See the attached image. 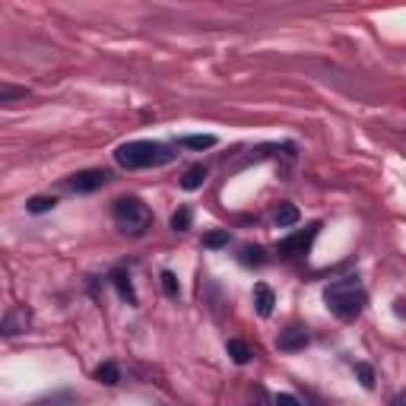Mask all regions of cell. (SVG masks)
Segmentation results:
<instances>
[{
  "instance_id": "1",
  "label": "cell",
  "mask_w": 406,
  "mask_h": 406,
  "mask_svg": "<svg viewBox=\"0 0 406 406\" xmlns=\"http://www.w3.org/2000/svg\"><path fill=\"white\" fill-rule=\"evenodd\" d=\"M324 302L333 318L356 320L362 314V308L368 305V292L362 289V283L356 276H346V280H337L324 289Z\"/></svg>"
},
{
  "instance_id": "18",
  "label": "cell",
  "mask_w": 406,
  "mask_h": 406,
  "mask_svg": "<svg viewBox=\"0 0 406 406\" xmlns=\"http://www.w3.org/2000/svg\"><path fill=\"white\" fill-rule=\"evenodd\" d=\"M172 229H175V232H187V229H191V210L181 207L178 213L172 216Z\"/></svg>"
},
{
  "instance_id": "3",
  "label": "cell",
  "mask_w": 406,
  "mask_h": 406,
  "mask_svg": "<svg viewBox=\"0 0 406 406\" xmlns=\"http://www.w3.org/2000/svg\"><path fill=\"white\" fill-rule=\"evenodd\" d=\"M111 219H114V226H118L121 232H127V235H143V232L149 229V222H153V213H149V207L143 203V200H137V197H121V200H114Z\"/></svg>"
},
{
  "instance_id": "8",
  "label": "cell",
  "mask_w": 406,
  "mask_h": 406,
  "mask_svg": "<svg viewBox=\"0 0 406 406\" xmlns=\"http://www.w3.org/2000/svg\"><path fill=\"white\" fill-rule=\"evenodd\" d=\"M226 353L232 356L235 365H248V362L254 359V349L248 346L245 340H229V343H226Z\"/></svg>"
},
{
  "instance_id": "17",
  "label": "cell",
  "mask_w": 406,
  "mask_h": 406,
  "mask_svg": "<svg viewBox=\"0 0 406 406\" xmlns=\"http://www.w3.org/2000/svg\"><path fill=\"white\" fill-rule=\"evenodd\" d=\"M229 229H219V232H210V235H203V248H222V245H229Z\"/></svg>"
},
{
  "instance_id": "11",
  "label": "cell",
  "mask_w": 406,
  "mask_h": 406,
  "mask_svg": "<svg viewBox=\"0 0 406 406\" xmlns=\"http://www.w3.org/2000/svg\"><path fill=\"white\" fill-rule=\"evenodd\" d=\"M95 381H99V384H118L121 381L118 365H114V362H102V365L95 368Z\"/></svg>"
},
{
  "instance_id": "23",
  "label": "cell",
  "mask_w": 406,
  "mask_h": 406,
  "mask_svg": "<svg viewBox=\"0 0 406 406\" xmlns=\"http://www.w3.org/2000/svg\"><path fill=\"white\" fill-rule=\"evenodd\" d=\"M393 311H397L400 318H406V299H397V302H393Z\"/></svg>"
},
{
  "instance_id": "2",
  "label": "cell",
  "mask_w": 406,
  "mask_h": 406,
  "mask_svg": "<svg viewBox=\"0 0 406 406\" xmlns=\"http://www.w3.org/2000/svg\"><path fill=\"white\" fill-rule=\"evenodd\" d=\"M114 159H118L121 168H130V172H137V168L165 165V162L175 159V153L165 147V143H156V140H130V143H124V147H118Z\"/></svg>"
},
{
  "instance_id": "4",
  "label": "cell",
  "mask_w": 406,
  "mask_h": 406,
  "mask_svg": "<svg viewBox=\"0 0 406 406\" xmlns=\"http://www.w3.org/2000/svg\"><path fill=\"white\" fill-rule=\"evenodd\" d=\"M318 232H320V222H311L308 229H299V232H292L289 238H283L280 245H276V251H280L283 257H302V254L311 251Z\"/></svg>"
},
{
  "instance_id": "24",
  "label": "cell",
  "mask_w": 406,
  "mask_h": 406,
  "mask_svg": "<svg viewBox=\"0 0 406 406\" xmlns=\"http://www.w3.org/2000/svg\"><path fill=\"white\" fill-rule=\"evenodd\" d=\"M393 406H406V397H397V400H393Z\"/></svg>"
},
{
  "instance_id": "10",
  "label": "cell",
  "mask_w": 406,
  "mask_h": 406,
  "mask_svg": "<svg viewBox=\"0 0 406 406\" xmlns=\"http://www.w3.org/2000/svg\"><path fill=\"white\" fill-rule=\"evenodd\" d=\"M203 181H207V168H203V165H194V168H187V172H184V178H181V187H184V191H197Z\"/></svg>"
},
{
  "instance_id": "7",
  "label": "cell",
  "mask_w": 406,
  "mask_h": 406,
  "mask_svg": "<svg viewBox=\"0 0 406 406\" xmlns=\"http://www.w3.org/2000/svg\"><path fill=\"white\" fill-rule=\"evenodd\" d=\"M254 305H257L260 318H270V314H273V305H276L273 289L264 286V283H257V286H254Z\"/></svg>"
},
{
  "instance_id": "9",
  "label": "cell",
  "mask_w": 406,
  "mask_h": 406,
  "mask_svg": "<svg viewBox=\"0 0 406 406\" xmlns=\"http://www.w3.org/2000/svg\"><path fill=\"white\" fill-rule=\"evenodd\" d=\"M178 143H181V147H187V149H213L216 137H213V133H184Z\"/></svg>"
},
{
  "instance_id": "16",
  "label": "cell",
  "mask_w": 406,
  "mask_h": 406,
  "mask_svg": "<svg viewBox=\"0 0 406 406\" xmlns=\"http://www.w3.org/2000/svg\"><path fill=\"white\" fill-rule=\"evenodd\" d=\"M54 207H57V200L54 197H32L26 203L29 213H48V210H54Z\"/></svg>"
},
{
  "instance_id": "15",
  "label": "cell",
  "mask_w": 406,
  "mask_h": 406,
  "mask_svg": "<svg viewBox=\"0 0 406 406\" xmlns=\"http://www.w3.org/2000/svg\"><path fill=\"white\" fill-rule=\"evenodd\" d=\"M241 264H245V266H260V264H266L264 248H257V245L241 248Z\"/></svg>"
},
{
  "instance_id": "5",
  "label": "cell",
  "mask_w": 406,
  "mask_h": 406,
  "mask_svg": "<svg viewBox=\"0 0 406 406\" xmlns=\"http://www.w3.org/2000/svg\"><path fill=\"white\" fill-rule=\"evenodd\" d=\"M105 181H108V172H102V168H86V172H76L74 178H70V191L93 194V191H99Z\"/></svg>"
},
{
  "instance_id": "6",
  "label": "cell",
  "mask_w": 406,
  "mask_h": 406,
  "mask_svg": "<svg viewBox=\"0 0 406 406\" xmlns=\"http://www.w3.org/2000/svg\"><path fill=\"white\" fill-rule=\"evenodd\" d=\"M276 346L283 349V353H299V349L308 346V333L299 330V327H289V330L280 333V340H276Z\"/></svg>"
},
{
  "instance_id": "13",
  "label": "cell",
  "mask_w": 406,
  "mask_h": 406,
  "mask_svg": "<svg viewBox=\"0 0 406 406\" xmlns=\"http://www.w3.org/2000/svg\"><path fill=\"white\" fill-rule=\"evenodd\" d=\"M114 286H118V292L124 295V299L130 302V305H137V292H133V286H130V276H127L124 270H118V273H114Z\"/></svg>"
},
{
  "instance_id": "12",
  "label": "cell",
  "mask_w": 406,
  "mask_h": 406,
  "mask_svg": "<svg viewBox=\"0 0 406 406\" xmlns=\"http://www.w3.org/2000/svg\"><path fill=\"white\" fill-rule=\"evenodd\" d=\"M26 320H29L26 311H10L7 320H4V333H7V337H13V333L26 330Z\"/></svg>"
},
{
  "instance_id": "14",
  "label": "cell",
  "mask_w": 406,
  "mask_h": 406,
  "mask_svg": "<svg viewBox=\"0 0 406 406\" xmlns=\"http://www.w3.org/2000/svg\"><path fill=\"white\" fill-rule=\"evenodd\" d=\"M299 222V207H292V203H283L280 213H276V226L280 229H289Z\"/></svg>"
},
{
  "instance_id": "22",
  "label": "cell",
  "mask_w": 406,
  "mask_h": 406,
  "mask_svg": "<svg viewBox=\"0 0 406 406\" xmlns=\"http://www.w3.org/2000/svg\"><path fill=\"white\" fill-rule=\"evenodd\" d=\"M276 406H302V400L292 397V393H280V397H276Z\"/></svg>"
},
{
  "instance_id": "21",
  "label": "cell",
  "mask_w": 406,
  "mask_h": 406,
  "mask_svg": "<svg viewBox=\"0 0 406 406\" xmlns=\"http://www.w3.org/2000/svg\"><path fill=\"white\" fill-rule=\"evenodd\" d=\"M13 99H26V89L4 86V93H0V102H13Z\"/></svg>"
},
{
  "instance_id": "19",
  "label": "cell",
  "mask_w": 406,
  "mask_h": 406,
  "mask_svg": "<svg viewBox=\"0 0 406 406\" xmlns=\"http://www.w3.org/2000/svg\"><path fill=\"white\" fill-rule=\"evenodd\" d=\"M356 374H359L362 387H368V391H372V387H374V372H372V365H368V362H359V365H356Z\"/></svg>"
},
{
  "instance_id": "20",
  "label": "cell",
  "mask_w": 406,
  "mask_h": 406,
  "mask_svg": "<svg viewBox=\"0 0 406 406\" xmlns=\"http://www.w3.org/2000/svg\"><path fill=\"white\" fill-rule=\"evenodd\" d=\"M162 289H165V295H178V280H175V273L172 270H165V273H162Z\"/></svg>"
}]
</instances>
